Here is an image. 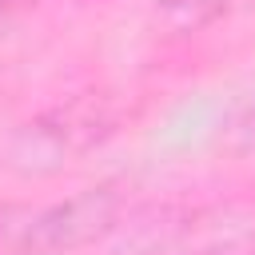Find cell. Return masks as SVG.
Segmentation results:
<instances>
[{
  "label": "cell",
  "instance_id": "cell-1",
  "mask_svg": "<svg viewBox=\"0 0 255 255\" xmlns=\"http://www.w3.org/2000/svg\"><path fill=\"white\" fill-rule=\"evenodd\" d=\"M116 219V195L112 187H96V191H84L36 219H28L24 227V251H36V255H56V251H72L96 235H104Z\"/></svg>",
  "mask_w": 255,
  "mask_h": 255
},
{
  "label": "cell",
  "instance_id": "cell-2",
  "mask_svg": "<svg viewBox=\"0 0 255 255\" xmlns=\"http://www.w3.org/2000/svg\"><path fill=\"white\" fill-rule=\"evenodd\" d=\"M223 8L227 0H159V20L167 32H199Z\"/></svg>",
  "mask_w": 255,
  "mask_h": 255
},
{
  "label": "cell",
  "instance_id": "cell-3",
  "mask_svg": "<svg viewBox=\"0 0 255 255\" xmlns=\"http://www.w3.org/2000/svg\"><path fill=\"white\" fill-rule=\"evenodd\" d=\"M24 227H28V223H12V211H8V207L0 211V255H4V251H16V247L24 243Z\"/></svg>",
  "mask_w": 255,
  "mask_h": 255
},
{
  "label": "cell",
  "instance_id": "cell-4",
  "mask_svg": "<svg viewBox=\"0 0 255 255\" xmlns=\"http://www.w3.org/2000/svg\"><path fill=\"white\" fill-rule=\"evenodd\" d=\"M28 4H32V0H0V12H4L8 20H12V16H16L20 8H28Z\"/></svg>",
  "mask_w": 255,
  "mask_h": 255
},
{
  "label": "cell",
  "instance_id": "cell-5",
  "mask_svg": "<svg viewBox=\"0 0 255 255\" xmlns=\"http://www.w3.org/2000/svg\"><path fill=\"white\" fill-rule=\"evenodd\" d=\"M4 28H8V16H4V12H0V36H4Z\"/></svg>",
  "mask_w": 255,
  "mask_h": 255
}]
</instances>
